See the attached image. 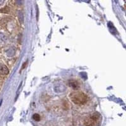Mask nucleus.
<instances>
[{
    "mask_svg": "<svg viewBox=\"0 0 126 126\" xmlns=\"http://www.w3.org/2000/svg\"><path fill=\"white\" fill-rule=\"evenodd\" d=\"M27 62H26V63H23V66H22V70H23V69H24L26 65H27Z\"/></svg>",
    "mask_w": 126,
    "mask_h": 126,
    "instance_id": "6",
    "label": "nucleus"
},
{
    "mask_svg": "<svg viewBox=\"0 0 126 126\" xmlns=\"http://www.w3.org/2000/svg\"><path fill=\"white\" fill-rule=\"evenodd\" d=\"M71 100L78 105H84L87 102L88 98L85 93L82 92H74L69 95Z\"/></svg>",
    "mask_w": 126,
    "mask_h": 126,
    "instance_id": "1",
    "label": "nucleus"
},
{
    "mask_svg": "<svg viewBox=\"0 0 126 126\" xmlns=\"http://www.w3.org/2000/svg\"><path fill=\"white\" fill-rule=\"evenodd\" d=\"M6 71H8L7 69V67H6V66L4 67V69H2L1 67V66H0V75H6L8 72H6Z\"/></svg>",
    "mask_w": 126,
    "mask_h": 126,
    "instance_id": "4",
    "label": "nucleus"
},
{
    "mask_svg": "<svg viewBox=\"0 0 126 126\" xmlns=\"http://www.w3.org/2000/svg\"><path fill=\"white\" fill-rule=\"evenodd\" d=\"M69 85L71 86V87L73 88L74 89H76V90L79 87V83H78L77 81H74V80L69 81Z\"/></svg>",
    "mask_w": 126,
    "mask_h": 126,
    "instance_id": "3",
    "label": "nucleus"
},
{
    "mask_svg": "<svg viewBox=\"0 0 126 126\" xmlns=\"http://www.w3.org/2000/svg\"><path fill=\"white\" fill-rule=\"evenodd\" d=\"M33 119L35 121H39L40 120V116L38 113H35L33 115Z\"/></svg>",
    "mask_w": 126,
    "mask_h": 126,
    "instance_id": "5",
    "label": "nucleus"
},
{
    "mask_svg": "<svg viewBox=\"0 0 126 126\" xmlns=\"http://www.w3.org/2000/svg\"><path fill=\"white\" fill-rule=\"evenodd\" d=\"M101 115L97 112L92 113L83 121L84 126H98L101 122Z\"/></svg>",
    "mask_w": 126,
    "mask_h": 126,
    "instance_id": "2",
    "label": "nucleus"
}]
</instances>
